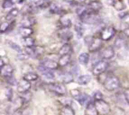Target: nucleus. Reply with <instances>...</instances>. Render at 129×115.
<instances>
[{
    "mask_svg": "<svg viewBox=\"0 0 129 115\" xmlns=\"http://www.w3.org/2000/svg\"><path fill=\"white\" fill-rule=\"evenodd\" d=\"M103 86L107 90L112 92L120 87L121 82L119 78L115 75H110L105 79Z\"/></svg>",
    "mask_w": 129,
    "mask_h": 115,
    "instance_id": "nucleus-1",
    "label": "nucleus"
},
{
    "mask_svg": "<svg viewBox=\"0 0 129 115\" xmlns=\"http://www.w3.org/2000/svg\"><path fill=\"white\" fill-rule=\"evenodd\" d=\"M47 87L49 90L59 96H64L66 94V88L64 83L50 82L48 83Z\"/></svg>",
    "mask_w": 129,
    "mask_h": 115,
    "instance_id": "nucleus-2",
    "label": "nucleus"
},
{
    "mask_svg": "<svg viewBox=\"0 0 129 115\" xmlns=\"http://www.w3.org/2000/svg\"><path fill=\"white\" fill-rule=\"evenodd\" d=\"M94 103L100 114L107 115L111 112L110 105L103 99L94 101Z\"/></svg>",
    "mask_w": 129,
    "mask_h": 115,
    "instance_id": "nucleus-3",
    "label": "nucleus"
},
{
    "mask_svg": "<svg viewBox=\"0 0 129 115\" xmlns=\"http://www.w3.org/2000/svg\"><path fill=\"white\" fill-rule=\"evenodd\" d=\"M108 66H109V64L105 59L98 61L93 66V69H92V73L95 76L100 75L107 71V68H108Z\"/></svg>",
    "mask_w": 129,
    "mask_h": 115,
    "instance_id": "nucleus-4",
    "label": "nucleus"
},
{
    "mask_svg": "<svg viewBox=\"0 0 129 115\" xmlns=\"http://www.w3.org/2000/svg\"><path fill=\"white\" fill-rule=\"evenodd\" d=\"M116 33H117V30L114 27H105L101 31L100 37L104 41H108L115 35Z\"/></svg>",
    "mask_w": 129,
    "mask_h": 115,
    "instance_id": "nucleus-5",
    "label": "nucleus"
},
{
    "mask_svg": "<svg viewBox=\"0 0 129 115\" xmlns=\"http://www.w3.org/2000/svg\"><path fill=\"white\" fill-rule=\"evenodd\" d=\"M25 102L26 101L22 96L17 97L13 101L11 102V104L9 107V111L11 112H15L19 111L23 107Z\"/></svg>",
    "mask_w": 129,
    "mask_h": 115,
    "instance_id": "nucleus-6",
    "label": "nucleus"
},
{
    "mask_svg": "<svg viewBox=\"0 0 129 115\" xmlns=\"http://www.w3.org/2000/svg\"><path fill=\"white\" fill-rule=\"evenodd\" d=\"M102 40L100 37H93L91 41L88 45V50L90 53H96L100 49L102 45Z\"/></svg>",
    "mask_w": 129,
    "mask_h": 115,
    "instance_id": "nucleus-7",
    "label": "nucleus"
},
{
    "mask_svg": "<svg viewBox=\"0 0 129 115\" xmlns=\"http://www.w3.org/2000/svg\"><path fill=\"white\" fill-rule=\"evenodd\" d=\"M16 86H17V88H16L17 92L21 94H23L30 90L31 87V84L30 82L22 78L20 82H18Z\"/></svg>",
    "mask_w": 129,
    "mask_h": 115,
    "instance_id": "nucleus-8",
    "label": "nucleus"
},
{
    "mask_svg": "<svg viewBox=\"0 0 129 115\" xmlns=\"http://www.w3.org/2000/svg\"><path fill=\"white\" fill-rule=\"evenodd\" d=\"M58 35L62 40L68 42L71 40L73 37V33L69 29L61 28L58 32Z\"/></svg>",
    "mask_w": 129,
    "mask_h": 115,
    "instance_id": "nucleus-9",
    "label": "nucleus"
},
{
    "mask_svg": "<svg viewBox=\"0 0 129 115\" xmlns=\"http://www.w3.org/2000/svg\"><path fill=\"white\" fill-rule=\"evenodd\" d=\"M115 51L113 47L108 46L105 48L101 53V56L103 59H111L115 56Z\"/></svg>",
    "mask_w": 129,
    "mask_h": 115,
    "instance_id": "nucleus-10",
    "label": "nucleus"
},
{
    "mask_svg": "<svg viewBox=\"0 0 129 115\" xmlns=\"http://www.w3.org/2000/svg\"><path fill=\"white\" fill-rule=\"evenodd\" d=\"M14 69L12 66L10 64H6L1 67V75L5 78L12 76Z\"/></svg>",
    "mask_w": 129,
    "mask_h": 115,
    "instance_id": "nucleus-11",
    "label": "nucleus"
},
{
    "mask_svg": "<svg viewBox=\"0 0 129 115\" xmlns=\"http://www.w3.org/2000/svg\"><path fill=\"white\" fill-rule=\"evenodd\" d=\"M98 110L96 107L94 102L91 101L86 106L84 110V115H99Z\"/></svg>",
    "mask_w": 129,
    "mask_h": 115,
    "instance_id": "nucleus-12",
    "label": "nucleus"
},
{
    "mask_svg": "<svg viewBox=\"0 0 129 115\" xmlns=\"http://www.w3.org/2000/svg\"><path fill=\"white\" fill-rule=\"evenodd\" d=\"M42 65L46 69L50 70H57L59 66L58 62L52 60V59H46V60H45L43 62Z\"/></svg>",
    "mask_w": 129,
    "mask_h": 115,
    "instance_id": "nucleus-13",
    "label": "nucleus"
},
{
    "mask_svg": "<svg viewBox=\"0 0 129 115\" xmlns=\"http://www.w3.org/2000/svg\"><path fill=\"white\" fill-rule=\"evenodd\" d=\"M78 102L83 106H86L89 103L91 102V97L88 95L87 94L82 93L81 96L79 97V99L78 100Z\"/></svg>",
    "mask_w": 129,
    "mask_h": 115,
    "instance_id": "nucleus-14",
    "label": "nucleus"
},
{
    "mask_svg": "<svg viewBox=\"0 0 129 115\" xmlns=\"http://www.w3.org/2000/svg\"><path fill=\"white\" fill-rule=\"evenodd\" d=\"M59 115H75V112L71 106H63L59 111Z\"/></svg>",
    "mask_w": 129,
    "mask_h": 115,
    "instance_id": "nucleus-15",
    "label": "nucleus"
},
{
    "mask_svg": "<svg viewBox=\"0 0 129 115\" xmlns=\"http://www.w3.org/2000/svg\"><path fill=\"white\" fill-rule=\"evenodd\" d=\"M34 33V30L30 27H21L20 29V34L22 37L31 36Z\"/></svg>",
    "mask_w": 129,
    "mask_h": 115,
    "instance_id": "nucleus-16",
    "label": "nucleus"
},
{
    "mask_svg": "<svg viewBox=\"0 0 129 115\" xmlns=\"http://www.w3.org/2000/svg\"><path fill=\"white\" fill-rule=\"evenodd\" d=\"M91 80V76L89 75H82L78 78V83L81 85H86L88 84Z\"/></svg>",
    "mask_w": 129,
    "mask_h": 115,
    "instance_id": "nucleus-17",
    "label": "nucleus"
},
{
    "mask_svg": "<svg viewBox=\"0 0 129 115\" xmlns=\"http://www.w3.org/2000/svg\"><path fill=\"white\" fill-rule=\"evenodd\" d=\"M71 61V55L70 54H66V55L61 56L58 61L59 66L65 67L69 64Z\"/></svg>",
    "mask_w": 129,
    "mask_h": 115,
    "instance_id": "nucleus-18",
    "label": "nucleus"
},
{
    "mask_svg": "<svg viewBox=\"0 0 129 115\" xmlns=\"http://www.w3.org/2000/svg\"><path fill=\"white\" fill-rule=\"evenodd\" d=\"M60 25L62 28H65V29H69L72 25V21L70 18L65 16H62L59 20Z\"/></svg>",
    "mask_w": 129,
    "mask_h": 115,
    "instance_id": "nucleus-19",
    "label": "nucleus"
},
{
    "mask_svg": "<svg viewBox=\"0 0 129 115\" xmlns=\"http://www.w3.org/2000/svg\"><path fill=\"white\" fill-rule=\"evenodd\" d=\"M23 78L30 82H34V81L37 80L38 78H39V75H38L37 73H34L33 72H28L24 74Z\"/></svg>",
    "mask_w": 129,
    "mask_h": 115,
    "instance_id": "nucleus-20",
    "label": "nucleus"
},
{
    "mask_svg": "<svg viewBox=\"0 0 129 115\" xmlns=\"http://www.w3.org/2000/svg\"><path fill=\"white\" fill-rule=\"evenodd\" d=\"M103 4L102 2L98 1H92L88 4L89 8L91 9L94 11H98L103 8Z\"/></svg>",
    "mask_w": 129,
    "mask_h": 115,
    "instance_id": "nucleus-21",
    "label": "nucleus"
},
{
    "mask_svg": "<svg viewBox=\"0 0 129 115\" xmlns=\"http://www.w3.org/2000/svg\"><path fill=\"white\" fill-rule=\"evenodd\" d=\"M89 59H90V56L88 53H81L78 57V61L82 65H86L89 63Z\"/></svg>",
    "mask_w": 129,
    "mask_h": 115,
    "instance_id": "nucleus-22",
    "label": "nucleus"
},
{
    "mask_svg": "<svg viewBox=\"0 0 129 115\" xmlns=\"http://www.w3.org/2000/svg\"><path fill=\"white\" fill-rule=\"evenodd\" d=\"M71 45L69 43H65L62 45V47L59 49V54L60 56L66 55V54H69V53L71 51Z\"/></svg>",
    "mask_w": 129,
    "mask_h": 115,
    "instance_id": "nucleus-23",
    "label": "nucleus"
},
{
    "mask_svg": "<svg viewBox=\"0 0 129 115\" xmlns=\"http://www.w3.org/2000/svg\"><path fill=\"white\" fill-rule=\"evenodd\" d=\"M62 83L68 84L74 81V76L72 72H66L62 75Z\"/></svg>",
    "mask_w": 129,
    "mask_h": 115,
    "instance_id": "nucleus-24",
    "label": "nucleus"
},
{
    "mask_svg": "<svg viewBox=\"0 0 129 115\" xmlns=\"http://www.w3.org/2000/svg\"><path fill=\"white\" fill-rule=\"evenodd\" d=\"M19 13V10L17 8H13L11 9L6 16V20L7 21H11L13 20L15 17L17 16Z\"/></svg>",
    "mask_w": 129,
    "mask_h": 115,
    "instance_id": "nucleus-25",
    "label": "nucleus"
},
{
    "mask_svg": "<svg viewBox=\"0 0 129 115\" xmlns=\"http://www.w3.org/2000/svg\"><path fill=\"white\" fill-rule=\"evenodd\" d=\"M74 30L78 38H81L84 33V28L81 23H77L74 26Z\"/></svg>",
    "mask_w": 129,
    "mask_h": 115,
    "instance_id": "nucleus-26",
    "label": "nucleus"
},
{
    "mask_svg": "<svg viewBox=\"0 0 129 115\" xmlns=\"http://www.w3.org/2000/svg\"><path fill=\"white\" fill-rule=\"evenodd\" d=\"M25 52L28 56V57L32 58H37L35 45L31 47H25Z\"/></svg>",
    "mask_w": 129,
    "mask_h": 115,
    "instance_id": "nucleus-27",
    "label": "nucleus"
},
{
    "mask_svg": "<svg viewBox=\"0 0 129 115\" xmlns=\"http://www.w3.org/2000/svg\"><path fill=\"white\" fill-rule=\"evenodd\" d=\"M36 20L32 17L24 18L21 23V27H31L35 24Z\"/></svg>",
    "mask_w": 129,
    "mask_h": 115,
    "instance_id": "nucleus-28",
    "label": "nucleus"
},
{
    "mask_svg": "<svg viewBox=\"0 0 129 115\" xmlns=\"http://www.w3.org/2000/svg\"><path fill=\"white\" fill-rule=\"evenodd\" d=\"M35 39L31 36L22 37V43L25 47H31L35 45Z\"/></svg>",
    "mask_w": 129,
    "mask_h": 115,
    "instance_id": "nucleus-29",
    "label": "nucleus"
},
{
    "mask_svg": "<svg viewBox=\"0 0 129 115\" xmlns=\"http://www.w3.org/2000/svg\"><path fill=\"white\" fill-rule=\"evenodd\" d=\"M50 12L53 14L56 15H60L63 12V10L61 7L59 6L56 3H52L50 7Z\"/></svg>",
    "mask_w": 129,
    "mask_h": 115,
    "instance_id": "nucleus-30",
    "label": "nucleus"
},
{
    "mask_svg": "<svg viewBox=\"0 0 129 115\" xmlns=\"http://www.w3.org/2000/svg\"><path fill=\"white\" fill-rule=\"evenodd\" d=\"M6 41H7L6 42V43H7L8 45L10 48H11L12 49H13L14 51H15L17 52L18 54L23 53L22 49H21V47H20L18 44H17L16 43L14 42H13L12 40H6Z\"/></svg>",
    "mask_w": 129,
    "mask_h": 115,
    "instance_id": "nucleus-31",
    "label": "nucleus"
},
{
    "mask_svg": "<svg viewBox=\"0 0 129 115\" xmlns=\"http://www.w3.org/2000/svg\"><path fill=\"white\" fill-rule=\"evenodd\" d=\"M116 10L118 11H122L127 8V6L123 0H116L115 5L113 6Z\"/></svg>",
    "mask_w": 129,
    "mask_h": 115,
    "instance_id": "nucleus-32",
    "label": "nucleus"
},
{
    "mask_svg": "<svg viewBox=\"0 0 129 115\" xmlns=\"http://www.w3.org/2000/svg\"><path fill=\"white\" fill-rule=\"evenodd\" d=\"M81 94V92L79 89H78V88H73V89H71L70 90V94L71 97L74 98L75 100H76V101L79 99Z\"/></svg>",
    "mask_w": 129,
    "mask_h": 115,
    "instance_id": "nucleus-33",
    "label": "nucleus"
},
{
    "mask_svg": "<svg viewBox=\"0 0 129 115\" xmlns=\"http://www.w3.org/2000/svg\"><path fill=\"white\" fill-rule=\"evenodd\" d=\"M10 27V24L8 21H4L2 22L0 27V32L1 34L6 32L7 31H9V29Z\"/></svg>",
    "mask_w": 129,
    "mask_h": 115,
    "instance_id": "nucleus-34",
    "label": "nucleus"
},
{
    "mask_svg": "<svg viewBox=\"0 0 129 115\" xmlns=\"http://www.w3.org/2000/svg\"><path fill=\"white\" fill-rule=\"evenodd\" d=\"M5 96H6V99L8 101L12 102L13 96V89L11 87H8L5 90Z\"/></svg>",
    "mask_w": 129,
    "mask_h": 115,
    "instance_id": "nucleus-35",
    "label": "nucleus"
},
{
    "mask_svg": "<svg viewBox=\"0 0 129 115\" xmlns=\"http://www.w3.org/2000/svg\"><path fill=\"white\" fill-rule=\"evenodd\" d=\"M44 1H45V0H30V5L35 6V7L40 8Z\"/></svg>",
    "mask_w": 129,
    "mask_h": 115,
    "instance_id": "nucleus-36",
    "label": "nucleus"
},
{
    "mask_svg": "<svg viewBox=\"0 0 129 115\" xmlns=\"http://www.w3.org/2000/svg\"><path fill=\"white\" fill-rule=\"evenodd\" d=\"M14 5V3L11 0H4L2 3V7L4 9L10 8Z\"/></svg>",
    "mask_w": 129,
    "mask_h": 115,
    "instance_id": "nucleus-37",
    "label": "nucleus"
},
{
    "mask_svg": "<svg viewBox=\"0 0 129 115\" xmlns=\"http://www.w3.org/2000/svg\"><path fill=\"white\" fill-rule=\"evenodd\" d=\"M60 102L63 106H71L73 103V100L68 97H64V98L60 99Z\"/></svg>",
    "mask_w": 129,
    "mask_h": 115,
    "instance_id": "nucleus-38",
    "label": "nucleus"
},
{
    "mask_svg": "<svg viewBox=\"0 0 129 115\" xmlns=\"http://www.w3.org/2000/svg\"><path fill=\"white\" fill-rule=\"evenodd\" d=\"M87 9L88 8H86V6H83V5H81V6H78V7L77 8L76 11V13L78 14V16H80L81 15H83V14L86 11Z\"/></svg>",
    "mask_w": 129,
    "mask_h": 115,
    "instance_id": "nucleus-39",
    "label": "nucleus"
},
{
    "mask_svg": "<svg viewBox=\"0 0 129 115\" xmlns=\"http://www.w3.org/2000/svg\"><path fill=\"white\" fill-rule=\"evenodd\" d=\"M6 81H7V83L11 86L17 85L18 84V82L16 81V78H14L13 76L8 77V78H6Z\"/></svg>",
    "mask_w": 129,
    "mask_h": 115,
    "instance_id": "nucleus-40",
    "label": "nucleus"
},
{
    "mask_svg": "<svg viewBox=\"0 0 129 115\" xmlns=\"http://www.w3.org/2000/svg\"><path fill=\"white\" fill-rule=\"evenodd\" d=\"M123 43H124V40L122 38L120 37H117V39L115 40V45L117 47V48H121L123 45Z\"/></svg>",
    "mask_w": 129,
    "mask_h": 115,
    "instance_id": "nucleus-41",
    "label": "nucleus"
},
{
    "mask_svg": "<svg viewBox=\"0 0 129 115\" xmlns=\"http://www.w3.org/2000/svg\"><path fill=\"white\" fill-rule=\"evenodd\" d=\"M9 62H10V59L8 57L6 56H1V60H0V65L1 67L3 66V65L6 64H9Z\"/></svg>",
    "mask_w": 129,
    "mask_h": 115,
    "instance_id": "nucleus-42",
    "label": "nucleus"
},
{
    "mask_svg": "<svg viewBox=\"0 0 129 115\" xmlns=\"http://www.w3.org/2000/svg\"><path fill=\"white\" fill-rule=\"evenodd\" d=\"M103 94L100 92V91H96L95 93L94 94V101H97V100L103 99Z\"/></svg>",
    "mask_w": 129,
    "mask_h": 115,
    "instance_id": "nucleus-43",
    "label": "nucleus"
},
{
    "mask_svg": "<svg viewBox=\"0 0 129 115\" xmlns=\"http://www.w3.org/2000/svg\"><path fill=\"white\" fill-rule=\"evenodd\" d=\"M123 96H124L125 101L129 104V88H127L123 91Z\"/></svg>",
    "mask_w": 129,
    "mask_h": 115,
    "instance_id": "nucleus-44",
    "label": "nucleus"
},
{
    "mask_svg": "<svg viewBox=\"0 0 129 115\" xmlns=\"http://www.w3.org/2000/svg\"><path fill=\"white\" fill-rule=\"evenodd\" d=\"M129 15L128 11H121L120 13H118V16L120 19H124L127 18Z\"/></svg>",
    "mask_w": 129,
    "mask_h": 115,
    "instance_id": "nucleus-45",
    "label": "nucleus"
},
{
    "mask_svg": "<svg viewBox=\"0 0 129 115\" xmlns=\"http://www.w3.org/2000/svg\"><path fill=\"white\" fill-rule=\"evenodd\" d=\"M116 2V0H107V3L110 6H113L115 5V3Z\"/></svg>",
    "mask_w": 129,
    "mask_h": 115,
    "instance_id": "nucleus-46",
    "label": "nucleus"
},
{
    "mask_svg": "<svg viewBox=\"0 0 129 115\" xmlns=\"http://www.w3.org/2000/svg\"><path fill=\"white\" fill-rule=\"evenodd\" d=\"M123 34H124V35H125V36L129 37V27L125 28V29L123 30Z\"/></svg>",
    "mask_w": 129,
    "mask_h": 115,
    "instance_id": "nucleus-47",
    "label": "nucleus"
},
{
    "mask_svg": "<svg viewBox=\"0 0 129 115\" xmlns=\"http://www.w3.org/2000/svg\"><path fill=\"white\" fill-rule=\"evenodd\" d=\"M63 1L66 3H73L75 1V0H63Z\"/></svg>",
    "mask_w": 129,
    "mask_h": 115,
    "instance_id": "nucleus-48",
    "label": "nucleus"
},
{
    "mask_svg": "<svg viewBox=\"0 0 129 115\" xmlns=\"http://www.w3.org/2000/svg\"><path fill=\"white\" fill-rule=\"evenodd\" d=\"M0 115H6V113H3V112H1V114H0Z\"/></svg>",
    "mask_w": 129,
    "mask_h": 115,
    "instance_id": "nucleus-49",
    "label": "nucleus"
},
{
    "mask_svg": "<svg viewBox=\"0 0 129 115\" xmlns=\"http://www.w3.org/2000/svg\"><path fill=\"white\" fill-rule=\"evenodd\" d=\"M128 4H129V0H128Z\"/></svg>",
    "mask_w": 129,
    "mask_h": 115,
    "instance_id": "nucleus-50",
    "label": "nucleus"
},
{
    "mask_svg": "<svg viewBox=\"0 0 129 115\" xmlns=\"http://www.w3.org/2000/svg\"><path fill=\"white\" fill-rule=\"evenodd\" d=\"M11 1H13V0H11Z\"/></svg>",
    "mask_w": 129,
    "mask_h": 115,
    "instance_id": "nucleus-51",
    "label": "nucleus"
}]
</instances>
